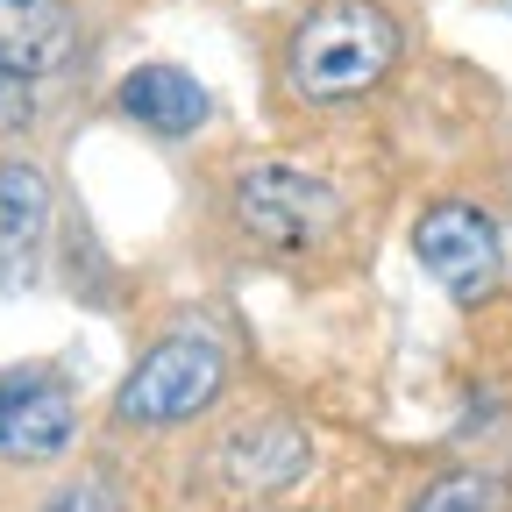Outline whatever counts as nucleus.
Instances as JSON below:
<instances>
[{
	"label": "nucleus",
	"instance_id": "nucleus-1",
	"mask_svg": "<svg viewBox=\"0 0 512 512\" xmlns=\"http://www.w3.org/2000/svg\"><path fill=\"white\" fill-rule=\"evenodd\" d=\"M399 64V22L392 8L377 0H328L313 8L292 36V93L313 100V107H342V100H363L384 72Z\"/></svg>",
	"mask_w": 512,
	"mask_h": 512
},
{
	"label": "nucleus",
	"instance_id": "nucleus-2",
	"mask_svg": "<svg viewBox=\"0 0 512 512\" xmlns=\"http://www.w3.org/2000/svg\"><path fill=\"white\" fill-rule=\"evenodd\" d=\"M221 384H228V349L214 335H200V328H178L128 370V384L114 392V420L136 427V434L200 420L221 399Z\"/></svg>",
	"mask_w": 512,
	"mask_h": 512
},
{
	"label": "nucleus",
	"instance_id": "nucleus-3",
	"mask_svg": "<svg viewBox=\"0 0 512 512\" xmlns=\"http://www.w3.org/2000/svg\"><path fill=\"white\" fill-rule=\"evenodd\" d=\"M235 221L264 249H313L342 221V200L328 178H313L299 164H249L235 178Z\"/></svg>",
	"mask_w": 512,
	"mask_h": 512
},
{
	"label": "nucleus",
	"instance_id": "nucleus-4",
	"mask_svg": "<svg viewBox=\"0 0 512 512\" xmlns=\"http://www.w3.org/2000/svg\"><path fill=\"white\" fill-rule=\"evenodd\" d=\"M413 256L427 264V278L456 299V306H484L505 278V249H498V221L470 200H434L413 221Z\"/></svg>",
	"mask_w": 512,
	"mask_h": 512
},
{
	"label": "nucleus",
	"instance_id": "nucleus-5",
	"mask_svg": "<svg viewBox=\"0 0 512 512\" xmlns=\"http://www.w3.org/2000/svg\"><path fill=\"white\" fill-rule=\"evenodd\" d=\"M79 441V399L57 370H8L0 377V456L8 463H57Z\"/></svg>",
	"mask_w": 512,
	"mask_h": 512
},
{
	"label": "nucleus",
	"instance_id": "nucleus-6",
	"mask_svg": "<svg viewBox=\"0 0 512 512\" xmlns=\"http://www.w3.org/2000/svg\"><path fill=\"white\" fill-rule=\"evenodd\" d=\"M313 463V441L292 420H242L221 448H214V477L235 498H285Z\"/></svg>",
	"mask_w": 512,
	"mask_h": 512
},
{
	"label": "nucleus",
	"instance_id": "nucleus-7",
	"mask_svg": "<svg viewBox=\"0 0 512 512\" xmlns=\"http://www.w3.org/2000/svg\"><path fill=\"white\" fill-rule=\"evenodd\" d=\"M79 50V15L64 0H0V79H57Z\"/></svg>",
	"mask_w": 512,
	"mask_h": 512
},
{
	"label": "nucleus",
	"instance_id": "nucleus-8",
	"mask_svg": "<svg viewBox=\"0 0 512 512\" xmlns=\"http://www.w3.org/2000/svg\"><path fill=\"white\" fill-rule=\"evenodd\" d=\"M50 242V178L36 164H0V285H29Z\"/></svg>",
	"mask_w": 512,
	"mask_h": 512
},
{
	"label": "nucleus",
	"instance_id": "nucleus-9",
	"mask_svg": "<svg viewBox=\"0 0 512 512\" xmlns=\"http://www.w3.org/2000/svg\"><path fill=\"white\" fill-rule=\"evenodd\" d=\"M121 114L136 128H150V136H192V128H207L214 100L192 72H178V64H136V72L121 79Z\"/></svg>",
	"mask_w": 512,
	"mask_h": 512
},
{
	"label": "nucleus",
	"instance_id": "nucleus-10",
	"mask_svg": "<svg viewBox=\"0 0 512 512\" xmlns=\"http://www.w3.org/2000/svg\"><path fill=\"white\" fill-rule=\"evenodd\" d=\"M498 505H505L498 477H484V470H448V477H434V484L420 491L413 512H498Z\"/></svg>",
	"mask_w": 512,
	"mask_h": 512
},
{
	"label": "nucleus",
	"instance_id": "nucleus-11",
	"mask_svg": "<svg viewBox=\"0 0 512 512\" xmlns=\"http://www.w3.org/2000/svg\"><path fill=\"white\" fill-rule=\"evenodd\" d=\"M43 512H128V505H121V491L107 477H72V484H57L43 498Z\"/></svg>",
	"mask_w": 512,
	"mask_h": 512
},
{
	"label": "nucleus",
	"instance_id": "nucleus-12",
	"mask_svg": "<svg viewBox=\"0 0 512 512\" xmlns=\"http://www.w3.org/2000/svg\"><path fill=\"white\" fill-rule=\"evenodd\" d=\"M0 93H8V79H0Z\"/></svg>",
	"mask_w": 512,
	"mask_h": 512
}]
</instances>
